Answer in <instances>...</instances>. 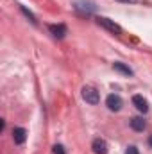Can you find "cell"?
<instances>
[{"label": "cell", "instance_id": "277c9868", "mask_svg": "<svg viewBox=\"0 0 152 154\" xmlns=\"http://www.w3.org/2000/svg\"><path fill=\"white\" fill-rule=\"evenodd\" d=\"M25 140H27V131H25L23 127H16V129H13V142H14L16 145L25 143Z\"/></svg>", "mask_w": 152, "mask_h": 154}, {"label": "cell", "instance_id": "7a4b0ae2", "mask_svg": "<svg viewBox=\"0 0 152 154\" xmlns=\"http://www.w3.org/2000/svg\"><path fill=\"white\" fill-rule=\"evenodd\" d=\"M97 23H99L100 27L108 29V31H109V32H113V34H122V27H120L118 23H114L113 20H109V18L100 16V18H97Z\"/></svg>", "mask_w": 152, "mask_h": 154}, {"label": "cell", "instance_id": "ba28073f", "mask_svg": "<svg viewBox=\"0 0 152 154\" xmlns=\"http://www.w3.org/2000/svg\"><path fill=\"white\" fill-rule=\"evenodd\" d=\"M145 125H147V122H145L141 116H134V118H131V127H132L134 131H143Z\"/></svg>", "mask_w": 152, "mask_h": 154}, {"label": "cell", "instance_id": "9c48e42d", "mask_svg": "<svg viewBox=\"0 0 152 154\" xmlns=\"http://www.w3.org/2000/svg\"><path fill=\"white\" fill-rule=\"evenodd\" d=\"M75 9L79 13H86V14H90V13H93V4H90V2H77L75 4Z\"/></svg>", "mask_w": 152, "mask_h": 154}, {"label": "cell", "instance_id": "5bb4252c", "mask_svg": "<svg viewBox=\"0 0 152 154\" xmlns=\"http://www.w3.org/2000/svg\"><path fill=\"white\" fill-rule=\"evenodd\" d=\"M118 2H125V4H129V2H131V4H132V2H136V0H118Z\"/></svg>", "mask_w": 152, "mask_h": 154}, {"label": "cell", "instance_id": "5b68a950", "mask_svg": "<svg viewBox=\"0 0 152 154\" xmlns=\"http://www.w3.org/2000/svg\"><path fill=\"white\" fill-rule=\"evenodd\" d=\"M48 31L52 32V36L57 39H63L66 36V25H63V23H57V25H50L48 27Z\"/></svg>", "mask_w": 152, "mask_h": 154}, {"label": "cell", "instance_id": "6da1fadb", "mask_svg": "<svg viewBox=\"0 0 152 154\" xmlns=\"http://www.w3.org/2000/svg\"><path fill=\"white\" fill-rule=\"evenodd\" d=\"M82 99H84L88 104H93V106L100 102L99 91H97L95 88H91V86H84V88H82Z\"/></svg>", "mask_w": 152, "mask_h": 154}, {"label": "cell", "instance_id": "8992f818", "mask_svg": "<svg viewBox=\"0 0 152 154\" xmlns=\"http://www.w3.org/2000/svg\"><path fill=\"white\" fill-rule=\"evenodd\" d=\"M132 104H134L136 109L141 111V113H147V111H149V102H147L141 95H134V97H132Z\"/></svg>", "mask_w": 152, "mask_h": 154}, {"label": "cell", "instance_id": "4fadbf2b", "mask_svg": "<svg viewBox=\"0 0 152 154\" xmlns=\"http://www.w3.org/2000/svg\"><path fill=\"white\" fill-rule=\"evenodd\" d=\"M54 154H65L63 145H54Z\"/></svg>", "mask_w": 152, "mask_h": 154}, {"label": "cell", "instance_id": "3957f363", "mask_svg": "<svg viewBox=\"0 0 152 154\" xmlns=\"http://www.w3.org/2000/svg\"><path fill=\"white\" fill-rule=\"evenodd\" d=\"M106 104H108V108H109L111 111H120L123 102H122L120 95H114V93H111V95H108V99H106Z\"/></svg>", "mask_w": 152, "mask_h": 154}, {"label": "cell", "instance_id": "9a60e30c", "mask_svg": "<svg viewBox=\"0 0 152 154\" xmlns=\"http://www.w3.org/2000/svg\"><path fill=\"white\" fill-rule=\"evenodd\" d=\"M149 145L152 147V134H150V138H149Z\"/></svg>", "mask_w": 152, "mask_h": 154}, {"label": "cell", "instance_id": "30bf717a", "mask_svg": "<svg viewBox=\"0 0 152 154\" xmlns=\"http://www.w3.org/2000/svg\"><path fill=\"white\" fill-rule=\"evenodd\" d=\"M113 68L114 70H118V72H122V74H125V75H132V70H131L129 66H125L123 63H114Z\"/></svg>", "mask_w": 152, "mask_h": 154}, {"label": "cell", "instance_id": "8fae6325", "mask_svg": "<svg viewBox=\"0 0 152 154\" xmlns=\"http://www.w3.org/2000/svg\"><path fill=\"white\" fill-rule=\"evenodd\" d=\"M22 13H23V14H25V16H27V18H29V20H31L32 23H36V18H34V14H32V13H31L29 9H25V7H22Z\"/></svg>", "mask_w": 152, "mask_h": 154}, {"label": "cell", "instance_id": "52a82bcc", "mask_svg": "<svg viewBox=\"0 0 152 154\" xmlns=\"http://www.w3.org/2000/svg\"><path fill=\"white\" fill-rule=\"evenodd\" d=\"M91 149H93V152L95 154H108V143H106L104 140L97 138V140H93Z\"/></svg>", "mask_w": 152, "mask_h": 154}, {"label": "cell", "instance_id": "7c38bea8", "mask_svg": "<svg viewBox=\"0 0 152 154\" xmlns=\"http://www.w3.org/2000/svg\"><path fill=\"white\" fill-rule=\"evenodd\" d=\"M125 154H140V151H138V149H136L134 145H131V147H127Z\"/></svg>", "mask_w": 152, "mask_h": 154}]
</instances>
